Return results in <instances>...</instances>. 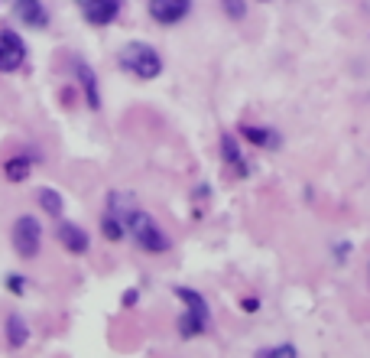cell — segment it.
Listing matches in <instances>:
<instances>
[{
    "label": "cell",
    "instance_id": "cell-2",
    "mask_svg": "<svg viewBox=\"0 0 370 358\" xmlns=\"http://www.w3.org/2000/svg\"><path fill=\"white\" fill-rule=\"evenodd\" d=\"M117 62H120L124 72L136 75L140 82H153V78L162 75V56L153 49L150 43H140V39L127 43L124 49L117 52Z\"/></svg>",
    "mask_w": 370,
    "mask_h": 358
},
{
    "label": "cell",
    "instance_id": "cell-4",
    "mask_svg": "<svg viewBox=\"0 0 370 358\" xmlns=\"http://www.w3.org/2000/svg\"><path fill=\"white\" fill-rule=\"evenodd\" d=\"M10 241H13V251H17L23 261H33L42 251V225L36 215H17V222L10 228Z\"/></svg>",
    "mask_w": 370,
    "mask_h": 358
},
{
    "label": "cell",
    "instance_id": "cell-5",
    "mask_svg": "<svg viewBox=\"0 0 370 358\" xmlns=\"http://www.w3.org/2000/svg\"><path fill=\"white\" fill-rule=\"evenodd\" d=\"M26 62V43L23 36L13 33L10 26H4L0 30V72H20Z\"/></svg>",
    "mask_w": 370,
    "mask_h": 358
},
{
    "label": "cell",
    "instance_id": "cell-12",
    "mask_svg": "<svg viewBox=\"0 0 370 358\" xmlns=\"http://www.w3.org/2000/svg\"><path fill=\"white\" fill-rule=\"evenodd\" d=\"M241 137L247 144L260 147V150H276L279 147V134L269 128H257V124H241Z\"/></svg>",
    "mask_w": 370,
    "mask_h": 358
},
{
    "label": "cell",
    "instance_id": "cell-23",
    "mask_svg": "<svg viewBox=\"0 0 370 358\" xmlns=\"http://www.w3.org/2000/svg\"><path fill=\"white\" fill-rule=\"evenodd\" d=\"M257 4H269V0H257Z\"/></svg>",
    "mask_w": 370,
    "mask_h": 358
},
{
    "label": "cell",
    "instance_id": "cell-3",
    "mask_svg": "<svg viewBox=\"0 0 370 358\" xmlns=\"http://www.w3.org/2000/svg\"><path fill=\"white\" fill-rule=\"evenodd\" d=\"M172 293L182 300V307H185V313L179 316V323H176L179 335H182V339H195V335H202L205 329H208V319H211L205 297L198 290H192V287H176Z\"/></svg>",
    "mask_w": 370,
    "mask_h": 358
},
{
    "label": "cell",
    "instance_id": "cell-20",
    "mask_svg": "<svg viewBox=\"0 0 370 358\" xmlns=\"http://www.w3.org/2000/svg\"><path fill=\"white\" fill-rule=\"evenodd\" d=\"M347 254H351V241H335V257L338 261H345Z\"/></svg>",
    "mask_w": 370,
    "mask_h": 358
},
{
    "label": "cell",
    "instance_id": "cell-7",
    "mask_svg": "<svg viewBox=\"0 0 370 358\" xmlns=\"http://www.w3.org/2000/svg\"><path fill=\"white\" fill-rule=\"evenodd\" d=\"M78 7H82V17L91 26H110L120 17L124 0H78Z\"/></svg>",
    "mask_w": 370,
    "mask_h": 358
},
{
    "label": "cell",
    "instance_id": "cell-9",
    "mask_svg": "<svg viewBox=\"0 0 370 358\" xmlns=\"http://www.w3.org/2000/svg\"><path fill=\"white\" fill-rule=\"evenodd\" d=\"M75 82L84 94V104L91 108V111H101V88H98V75H94V68L88 62L75 59Z\"/></svg>",
    "mask_w": 370,
    "mask_h": 358
},
{
    "label": "cell",
    "instance_id": "cell-16",
    "mask_svg": "<svg viewBox=\"0 0 370 358\" xmlns=\"http://www.w3.org/2000/svg\"><path fill=\"white\" fill-rule=\"evenodd\" d=\"M101 235H104L108 241H124V238H127V225L120 222L117 215L104 212V215H101Z\"/></svg>",
    "mask_w": 370,
    "mask_h": 358
},
{
    "label": "cell",
    "instance_id": "cell-14",
    "mask_svg": "<svg viewBox=\"0 0 370 358\" xmlns=\"http://www.w3.org/2000/svg\"><path fill=\"white\" fill-rule=\"evenodd\" d=\"M30 173H33L30 156L17 154V156H10V160H4V179H7V183H26Z\"/></svg>",
    "mask_w": 370,
    "mask_h": 358
},
{
    "label": "cell",
    "instance_id": "cell-10",
    "mask_svg": "<svg viewBox=\"0 0 370 358\" xmlns=\"http://www.w3.org/2000/svg\"><path fill=\"white\" fill-rule=\"evenodd\" d=\"M56 241L65 247L68 254H88V247H91V238H88V231L75 222H59L56 228Z\"/></svg>",
    "mask_w": 370,
    "mask_h": 358
},
{
    "label": "cell",
    "instance_id": "cell-19",
    "mask_svg": "<svg viewBox=\"0 0 370 358\" xmlns=\"http://www.w3.org/2000/svg\"><path fill=\"white\" fill-rule=\"evenodd\" d=\"M7 287H10V293H17V297H23V293H26V280H23V277H17V273L7 280Z\"/></svg>",
    "mask_w": 370,
    "mask_h": 358
},
{
    "label": "cell",
    "instance_id": "cell-15",
    "mask_svg": "<svg viewBox=\"0 0 370 358\" xmlns=\"http://www.w3.org/2000/svg\"><path fill=\"white\" fill-rule=\"evenodd\" d=\"M36 199H39V209L46 215H49V218H62V212H65V202H62V196L59 192H56V189H39V192H36Z\"/></svg>",
    "mask_w": 370,
    "mask_h": 358
},
{
    "label": "cell",
    "instance_id": "cell-13",
    "mask_svg": "<svg viewBox=\"0 0 370 358\" xmlns=\"http://www.w3.org/2000/svg\"><path fill=\"white\" fill-rule=\"evenodd\" d=\"M4 329H7V345L10 349H23L26 342H30V323H26L20 313H10L7 323H4Z\"/></svg>",
    "mask_w": 370,
    "mask_h": 358
},
{
    "label": "cell",
    "instance_id": "cell-22",
    "mask_svg": "<svg viewBox=\"0 0 370 358\" xmlns=\"http://www.w3.org/2000/svg\"><path fill=\"white\" fill-rule=\"evenodd\" d=\"M134 303H136V290H127L124 293V307H134Z\"/></svg>",
    "mask_w": 370,
    "mask_h": 358
},
{
    "label": "cell",
    "instance_id": "cell-8",
    "mask_svg": "<svg viewBox=\"0 0 370 358\" xmlns=\"http://www.w3.org/2000/svg\"><path fill=\"white\" fill-rule=\"evenodd\" d=\"M13 17L30 30H46L49 26V10L42 0H13Z\"/></svg>",
    "mask_w": 370,
    "mask_h": 358
},
{
    "label": "cell",
    "instance_id": "cell-11",
    "mask_svg": "<svg viewBox=\"0 0 370 358\" xmlns=\"http://www.w3.org/2000/svg\"><path fill=\"white\" fill-rule=\"evenodd\" d=\"M221 160L224 166L237 173V176H250V166H247L244 154H241V140L234 134H221Z\"/></svg>",
    "mask_w": 370,
    "mask_h": 358
},
{
    "label": "cell",
    "instance_id": "cell-1",
    "mask_svg": "<svg viewBox=\"0 0 370 358\" xmlns=\"http://www.w3.org/2000/svg\"><path fill=\"white\" fill-rule=\"evenodd\" d=\"M124 225H127L130 241H134L143 254H169L172 241H169V235L160 228V222H156L150 212H143V209H130Z\"/></svg>",
    "mask_w": 370,
    "mask_h": 358
},
{
    "label": "cell",
    "instance_id": "cell-24",
    "mask_svg": "<svg viewBox=\"0 0 370 358\" xmlns=\"http://www.w3.org/2000/svg\"><path fill=\"white\" fill-rule=\"evenodd\" d=\"M367 271H370V267H367Z\"/></svg>",
    "mask_w": 370,
    "mask_h": 358
},
{
    "label": "cell",
    "instance_id": "cell-6",
    "mask_svg": "<svg viewBox=\"0 0 370 358\" xmlns=\"http://www.w3.org/2000/svg\"><path fill=\"white\" fill-rule=\"evenodd\" d=\"M146 10H150L153 23L176 26V23H182V20L192 13V0H150Z\"/></svg>",
    "mask_w": 370,
    "mask_h": 358
},
{
    "label": "cell",
    "instance_id": "cell-21",
    "mask_svg": "<svg viewBox=\"0 0 370 358\" xmlns=\"http://www.w3.org/2000/svg\"><path fill=\"white\" fill-rule=\"evenodd\" d=\"M241 309H244V313H257V309H260V300H257V297H244V300H241Z\"/></svg>",
    "mask_w": 370,
    "mask_h": 358
},
{
    "label": "cell",
    "instance_id": "cell-17",
    "mask_svg": "<svg viewBox=\"0 0 370 358\" xmlns=\"http://www.w3.org/2000/svg\"><path fill=\"white\" fill-rule=\"evenodd\" d=\"M253 358H299V349H295L293 342H279V345H267V349H260Z\"/></svg>",
    "mask_w": 370,
    "mask_h": 358
},
{
    "label": "cell",
    "instance_id": "cell-18",
    "mask_svg": "<svg viewBox=\"0 0 370 358\" xmlns=\"http://www.w3.org/2000/svg\"><path fill=\"white\" fill-rule=\"evenodd\" d=\"M221 10H224L227 20L241 23V20L247 17V0H221Z\"/></svg>",
    "mask_w": 370,
    "mask_h": 358
}]
</instances>
